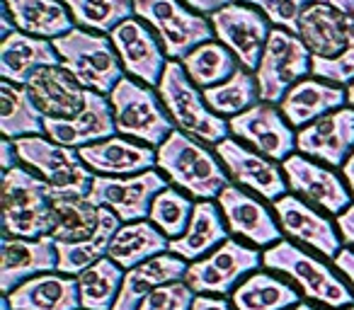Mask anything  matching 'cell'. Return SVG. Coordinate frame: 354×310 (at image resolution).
<instances>
[{
  "instance_id": "obj_23",
  "label": "cell",
  "mask_w": 354,
  "mask_h": 310,
  "mask_svg": "<svg viewBox=\"0 0 354 310\" xmlns=\"http://www.w3.org/2000/svg\"><path fill=\"white\" fill-rule=\"evenodd\" d=\"M44 133L54 143L75 148V151L117 136L109 97L88 90V102H85L83 112L73 119H44Z\"/></svg>"
},
{
  "instance_id": "obj_51",
  "label": "cell",
  "mask_w": 354,
  "mask_h": 310,
  "mask_svg": "<svg viewBox=\"0 0 354 310\" xmlns=\"http://www.w3.org/2000/svg\"><path fill=\"white\" fill-rule=\"evenodd\" d=\"M347 107H354V83L347 88Z\"/></svg>"
},
{
  "instance_id": "obj_30",
  "label": "cell",
  "mask_w": 354,
  "mask_h": 310,
  "mask_svg": "<svg viewBox=\"0 0 354 310\" xmlns=\"http://www.w3.org/2000/svg\"><path fill=\"white\" fill-rule=\"evenodd\" d=\"M61 59L49 39L12 32L0 41V78L25 85L27 78L41 66H59Z\"/></svg>"
},
{
  "instance_id": "obj_22",
  "label": "cell",
  "mask_w": 354,
  "mask_h": 310,
  "mask_svg": "<svg viewBox=\"0 0 354 310\" xmlns=\"http://www.w3.org/2000/svg\"><path fill=\"white\" fill-rule=\"evenodd\" d=\"M25 88L44 119H73L88 102V90L61 64L37 68L27 78Z\"/></svg>"
},
{
  "instance_id": "obj_7",
  "label": "cell",
  "mask_w": 354,
  "mask_h": 310,
  "mask_svg": "<svg viewBox=\"0 0 354 310\" xmlns=\"http://www.w3.org/2000/svg\"><path fill=\"white\" fill-rule=\"evenodd\" d=\"M133 15L156 32L167 61H183L216 37L209 17L194 12L183 0H133Z\"/></svg>"
},
{
  "instance_id": "obj_4",
  "label": "cell",
  "mask_w": 354,
  "mask_h": 310,
  "mask_svg": "<svg viewBox=\"0 0 354 310\" xmlns=\"http://www.w3.org/2000/svg\"><path fill=\"white\" fill-rule=\"evenodd\" d=\"M262 264L272 271H281L289 276L308 300L323 308L342 310L354 305V293L349 286L310 252L301 250L291 240H281L262 252Z\"/></svg>"
},
{
  "instance_id": "obj_45",
  "label": "cell",
  "mask_w": 354,
  "mask_h": 310,
  "mask_svg": "<svg viewBox=\"0 0 354 310\" xmlns=\"http://www.w3.org/2000/svg\"><path fill=\"white\" fill-rule=\"evenodd\" d=\"M17 165H20V158H17L15 141L3 138V141H0V168H3V173H8V170L17 168Z\"/></svg>"
},
{
  "instance_id": "obj_52",
  "label": "cell",
  "mask_w": 354,
  "mask_h": 310,
  "mask_svg": "<svg viewBox=\"0 0 354 310\" xmlns=\"http://www.w3.org/2000/svg\"><path fill=\"white\" fill-rule=\"evenodd\" d=\"M342 310H354V305H349V308H342Z\"/></svg>"
},
{
  "instance_id": "obj_44",
  "label": "cell",
  "mask_w": 354,
  "mask_h": 310,
  "mask_svg": "<svg viewBox=\"0 0 354 310\" xmlns=\"http://www.w3.org/2000/svg\"><path fill=\"white\" fill-rule=\"evenodd\" d=\"M183 3L187 8H192L194 12H199V15L209 17V15H214V12L221 10V8L231 6L233 0H183Z\"/></svg>"
},
{
  "instance_id": "obj_36",
  "label": "cell",
  "mask_w": 354,
  "mask_h": 310,
  "mask_svg": "<svg viewBox=\"0 0 354 310\" xmlns=\"http://www.w3.org/2000/svg\"><path fill=\"white\" fill-rule=\"evenodd\" d=\"M183 68L187 78L197 85L199 90H209L214 85H221L241 68L238 59L221 44V41H207L189 51L183 61Z\"/></svg>"
},
{
  "instance_id": "obj_37",
  "label": "cell",
  "mask_w": 354,
  "mask_h": 310,
  "mask_svg": "<svg viewBox=\"0 0 354 310\" xmlns=\"http://www.w3.org/2000/svg\"><path fill=\"white\" fill-rule=\"evenodd\" d=\"M124 274H127V271L119 264H114L109 257H102V260L95 262L93 267L80 271V274L75 276V279H78V291H80V308L112 310L119 298V291H122Z\"/></svg>"
},
{
  "instance_id": "obj_25",
  "label": "cell",
  "mask_w": 354,
  "mask_h": 310,
  "mask_svg": "<svg viewBox=\"0 0 354 310\" xmlns=\"http://www.w3.org/2000/svg\"><path fill=\"white\" fill-rule=\"evenodd\" d=\"M342 107H347V88L325 83L313 75L299 80L279 102V112L296 131Z\"/></svg>"
},
{
  "instance_id": "obj_17",
  "label": "cell",
  "mask_w": 354,
  "mask_h": 310,
  "mask_svg": "<svg viewBox=\"0 0 354 310\" xmlns=\"http://www.w3.org/2000/svg\"><path fill=\"white\" fill-rule=\"evenodd\" d=\"M296 37L315 61H337L354 51V17L339 12L328 0L310 3L301 12Z\"/></svg>"
},
{
  "instance_id": "obj_13",
  "label": "cell",
  "mask_w": 354,
  "mask_h": 310,
  "mask_svg": "<svg viewBox=\"0 0 354 310\" xmlns=\"http://www.w3.org/2000/svg\"><path fill=\"white\" fill-rule=\"evenodd\" d=\"M289 189L306 204L330 216H339L352 206V192L349 187L333 173L328 165L315 163L301 153H294L281 163Z\"/></svg>"
},
{
  "instance_id": "obj_33",
  "label": "cell",
  "mask_w": 354,
  "mask_h": 310,
  "mask_svg": "<svg viewBox=\"0 0 354 310\" xmlns=\"http://www.w3.org/2000/svg\"><path fill=\"white\" fill-rule=\"evenodd\" d=\"M0 133H3V138H10V141L46 136L44 117L35 107L25 85L0 80Z\"/></svg>"
},
{
  "instance_id": "obj_29",
  "label": "cell",
  "mask_w": 354,
  "mask_h": 310,
  "mask_svg": "<svg viewBox=\"0 0 354 310\" xmlns=\"http://www.w3.org/2000/svg\"><path fill=\"white\" fill-rule=\"evenodd\" d=\"M3 6L10 12L17 32L37 39L54 41L75 30L64 0H3Z\"/></svg>"
},
{
  "instance_id": "obj_46",
  "label": "cell",
  "mask_w": 354,
  "mask_h": 310,
  "mask_svg": "<svg viewBox=\"0 0 354 310\" xmlns=\"http://www.w3.org/2000/svg\"><path fill=\"white\" fill-rule=\"evenodd\" d=\"M192 310H236V308H233L231 300L221 298V296H197Z\"/></svg>"
},
{
  "instance_id": "obj_41",
  "label": "cell",
  "mask_w": 354,
  "mask_h": 310,
  "mask_svg": "<svg viewBox=\"0 0 354 310\" xmlns=\"http://www.w3.org/2000/svg\"><path fill=\"white\" fill-rule=\"evenodd\" d=\"M238 3H248V6L257 8L272 27H281L286 32L299 30V17L310 3H323V0H238Z\"/></svg>"
},
{
  "instance_id": "obj_8",
  "label": "cell",
  "mask_w": 354,
  "mask_h": 310,
  "mask_svg": "<svg viewBox=\"0 0 354 310\" xmlns=\"http://www.w3.org/2000/svg\"><path fill=\"white\" fill-rule=\"evenodd\" d=\"M20 165L39 175L54 194H78L88 197L95 173L83 163L75 148L54 143L49 136H30L15 141Z\"/></svg>"
},
{
  "instance_id": "obj_2",
  "label": "cell",
  "mask_w": 354,
  "mask_h": 310,
  "mask_svg": "<svg viewBox=\"0 0 354 310\" xmlns=\"http://www.w3.org/2000/svg\"><path fill=\"white\" fill-rule=\"evenodd\" d=\"M54 189L25 165L3 175V235L44 238L54 231Z\"/></svg>"
},
{
  "instance_id": "obj_1",
  "label": "cell",
  "mask_w": 354,
  "mask_h": 310,
  "mask_svg": "<svg viewBox=\"0 0 354 310\" xmlns=\"http://www.w3.org/2000/svg\"><path fill=\"white\" fill-rule=\"evenodd\" d=\"M156 153L158 173L165 175L175 189L199 202H214L233 182L216 153L183 131H172Z\"/></svg>"
},
{
  "instance_id": "obj_10",
  "label": "cell",
  "mask_w": 354,
  "mask_h": 310,
  "mask_svg": "<svg viewBox=\"0 0 354 310\" xmlns=\"http://www.w3.org/2000/svg\"><path fill=\"white\" fill-rule=\"evenodd\" d=\"M262 264V255L236 238H228L207 257L192 262L185 274V284L197 296H233V291Z\"/></svg>"
},
{
  "instance_id": "obj_18",
  "label": "cell",
  "mask_w": 354,
  "mask_h": 310,
  "mask_svg": "<svg viewBox=\"0 0 354 310\" xmlns=\"http://www.w3.org/2000/svg\"><path fill=\"white\" fill-rule=\"evenodd\" d=\"M117 56L122 61V68L129 78L141 80L148 88H158L162 73H165L167 56L158 41L156 32L138 17L122 22L109 35Z\"/></svg>"
},
{
  "instance_id": "obj_12",
  "label": "cell",
  "mask_w": 354,
  "mask_h": 310,
  "mask_svg": "<svg viewBox=\"0 0 354 310\" xmlns=\"http://www.w3.org/2000/svg\"><path fill=\"white\" fill-rule=\"evenodd\" d=\"M167 187V180L162 173L148 170L131 177H104L95 175L93 187H90L88 199L100 209H109L117 213L122 223L148 221L151 204L162 189Z\"/></svg>"
},
{
  "instance_id": "obj_14",
  "label": "cell",
  "mask_w": 354,
  "mask_h": 310,
  "mask_svg": "<svg viewBox=\"0 0 354 310\" xmlns=\"http://www.w3.org/2000/svg\"><path fill=\"white\" fill-rule=\"evenodd\" d=\"M233 138L274 163H284L296 151V131L289 126L277 104L257 102L248 112L228 119Z\"/></svg>"
},
{
  "instance_id": "obj_11",
  "label": "cell",
  "mask_w": 354,
  "mask_h": 310,
  "mask_svg": "<svg viewBox=\"0 0 354 310\" xmlns=\"http://www.w3.org/2000/svg\"><path fill=\"white\" fill-rule=\"evenodd\" d=\"M209 22L214 27L216 41H221L236 56L243 68L255 73L265 44L270 39L272 22L257 8L248 6V3H238V0L209 15Z\"/></svg>"
},
{
  "instance_id": "obj_24",
  "label": "cell",
  "mask_w": 354,
  "mask_h": 310,
  "mask_svg": "<svg viewBox=\"0 0 354 310\" xmlns=\"http://www.w3.org/2000/svg\"><path fill=\"white\" fill-rule=\"evenodd\" d=\"M78 155L95 175H104V177H131V175L158 168L156 148L124 138L119 133L107 141L80 148Z\"/></svg>"
},
{
  "instance_id": "obj_28",
  "label": "cell",
  "mask_w": 354,
  "mask_h": 310,
  "mask_svg": "<svg viewBox=\"0 0 354 310\" xmlns=\"http://www.w3.org/2000/svg\"><path fill=\"white\" fill-rule=\"evenodd\" d=\"M228 238H231V233H228L218 204L197 202L187 231L175 240H170V252L192 264V262L207 257L209 252H214L218 245H223Z\"/></svg>"
},
{
  "instance_id": "obj_35",
  "label": "cell",
  "mask_w": 354,
  "mask_h": 310,
  "mask_svg": "<svg viewBox=\"0 0 354 310\" xmlns=\"http://www.w3.org/2000/svg\"><path fill=\"white\" fill-rule=\"evenodd\" d=\"M122 228V221L117 213L109 209H102V223H100L97 233L90 240L83 242H56V252H59V271L68 276H78L95 262L107 257L109 242H112L114 233Z\"/></svg>"
},
{
  "instance_id": "obj_21",
  "label": "cell",
  "mask_w": 354,
  "mask_h": 310,
  "mask_svg": "<svg viewBox=\"0 0 354 310\" xmlns=\"http://www.w3.org/2000/svg\"><path fill=\"white\" fill-rule=\"evenodd\" d=\"M59 271V252L51 235L44 238H6L0 252V291L8 296L20 284L39 274Z\"/></svg>"
},
{
  "instance_id": "obj_40",
  "label": "cell",
  "mask_w": 354,
  "mask_h": 310,
  "mask_svg": "<svg viewBox=\"0 0 354 310\" xmlns=\"http://www.w3.org/2000/svg\"><path fill=\"white\" fill-rule=\"evenodd\" d=\"M194 199L187 197L185 192L175 187H165L151 204V213H148V221L167 238V240H175L180 238L189 226V218L194 213Z\"/></svg>"
},
{
  "instance_id": "obj_6",
  "label": "cell",
  "mask_w": 354,
  "mask_h": 310,
  "mask_svg": "<svg viewBox=\"0 0 354 310\" xmlns=\"http://www.w3.org/2000/svg\"><path fill=\"white\" fill-rule=\"evenodd\" d=\"M109 104L114 112L117 133L124 138L146 143L158 151L167 141V136L177 131L156 88H148L136 78L124 75L109 95Z\"/></svg>"
},
{
  "instance_id": "obj_47",
  "label": "cell",
  "mask_w": 354,
  "mask_h": 310,
  "mask_svg": "<svg viewBox=\"0 0 354 310\" xmlns=\"http://www.w3.org/2000/svg\"><path fill=\"white\" fill-rule=\"evenodd\" d=\"M335 267H337V271H342L344 276L349 279V286L354 289V250L352 247H342L339 250V255L335 257Z\"/></svg>"
},
{
  "instance_id": "obj_3",
  "label": "cell",
  "mask_w": 354,
  "mask_h": 310,
  "mask_svg": "<svg viewBox=\"0 0 354 310\" xmlns=\"http://www.w3.org/2000/svg\"><path fill=\"white\" fill-rule=\"evenodd\" d=\"M156 93L170 114L175 128L185 136H192L209 146H218L228 138L231 133L228 122L209 109L202 90L187 78L180 61H167Z\"/></svg>"
},
{
  "instance_id": "obj_43",
  "label": "cell",
  "mask_w": 354,
  "mask_h": 310,
  "mask_svg": "<svg viewBox=\"0 0 354 310\" xmlns=\"http://www.w3.org/2000/svg\"><path fill=\"white\" fill-rule=\"evenodd\" d=\"M335 223H337V231H339L342 242L354 250V204L347 209V211L339 213V216L335 218Z\"/></svg>"
},
{
  "instance_id": "obj_26",
  "label": "cell",
  "mask_w": 354,
  "mask_h": 310,
  "mask_svg": "<svg viewBox=\"0 0 354 310\" xmlns=\"http://www.w3.org/2000/svg\"><path fill=\"white\" fill-rule=\"evenodd\" d=\"M10 310H83L78 279L61 271L39 274L6 296Z\"/></svg>"
},
{
  "instance_id": "obj_27",
  "label": "cell",
  "mask_w": 354,
  "mask_h": 310,
  "mask_svg": "<svg viewBox=\"0 0 354 310\" xmlns=\"http://www.w3.org/2000/svg\"><path fill=\"white\" fill-rule=\"evenodd\" d=\"M189 269V262L183 257L162 252L143 264L133 267L124 274V284L119 291V298L112 310H138L146 296L156 291L158 286L172 284V281H185V274Z\"/></svg>"
},
{
  "instance_id": "obj_19",
  "label": "cell",
  "mask_w": 354,
  "mask_h": 310,
  "mask_svg": "<svg viewBox=\"0 0 354 310\" xmlns=\"http://www.w3.org/2000/svg\"><path fill=\"white\" fill-rule=\"evenodd\" d=\"M216 204L223 213L228 233L248 240L252 247H265L267 250V247L284 240V233H281L274 213L260 199L243 192L233 182L218 194Z\"/></svg>"
},
{
  "instance_id": "obj_42",
  "label": "cell",
  "mask_w": 354,
  "mask_h": 310,
  "mask_svg": "<svg viewBox=\"0 0 354 310\" xmlns=\"http://www.w3.org/2000/svg\"><path fill=\"white\" fill-rule=\"evenodd\" d=\"M194 298L197 293L185 281H172L151 291L138 310H192Z\"/></svg>"
},
{
  "instance_id": "obj_39",
  "label": "cell",
  "mask_w": 354,
  "mask_h": 310,
  "mask_svg": "<svg viewBox=\"0 0 354 310\" xmlns=\"http://www.w3.org/2000/svg\"><path fill=\"white\" fill-rule=\"evenodd\" d=\"M75 27L95 35H112L122 22L131 20L133 0H64Z\"/></svg>"
},
{
  "instance_id": "obj_50",
  "label": "cell",
  "mask_w": 354,
  "mask_h": 310,
  "mask_svg": "<svg viewBox=\"0 0 354 310\" xmlns=\"http://www.w3.org/2000/svg\"><path fill=\"white\" fill-rule=\"evenodd\" d=\"M289 310H328V308H318V305H310V303H299V305H294V308H289Z\"/></svg>"
},
{
  "instance_id": "obj_38",
  "label": "cell",
  "mask_w": 354,
  "mask_h": 310,
  "mask_svg": "<svg viewBox=\"0 0 354 310\" xmlns=\"http://www.w3.org/2000/svg\"><path fill=\"white\" fill-rule=\"evenodd\" d=\"M204 99H207L209 109L218 117H238V114L248 112L250 107H255L260 102V90H257L255 73H250L248 68H238L226 83L214 85L209 90H202Z\"/></svg>"
},
{
  "instance_id": "obj_16",
  "label": "cell",
  "mask_w": 354,
  "mask_h": 310,
  "mask_svg": "<svg viewBox=\"0 0 354 310\" xmlns=\"http://www.w3.org/2000/svg\"><path fill=\"white\" fill-rule=\"evenodd\" d=\"M279 228L284 235H289L291 240L301 242V245L310 247L323 257H335L342 250V238H339L337 223L330 216H325L323 211L313 209L310 204H306L304 199H299L296 194H286V197L277 199L272 204Z\"/></svg>"
},
{
  "instance_id": "obj_48",
  "label": "cell",
  "mask_w": 354,
  "mask_h": 310,
  "mask_svg": "<svg viewBox=\"0 0 354 310\" xmlns=\"http://www.w3.org/2000/svg\"><path fill=\"white\" fill-rule=\"evenodd\" d=\"M339 170H342V177H344V182H347L349 192H352V199H354V151H352V155L344 160V165Z\"/></svg>"
},
{
  "instance_id": "obj_9",
  "label": "cell",
  "mask_w": 354,
  "mask_h": 310,
  "mask_svg": "<svg viewBox=\"0 0 354 310\" xmlns=\"http://www.w3.org/2000/svg\"><path fill=\"white\" fill-rule=\"evenodd\" d=\"M310 51L306 44L281 27H272L270 39L262 51L260 66L255 70L257 90H260V102L277 104L284 99V95L294 88L299 80L310 75Z\"/></svg>"
},
{
  "instance_id": "obj_15",
  "label": "cell",
  "mask_w": 354,
  "mask_h": 310,
  "mask_svg": "<svg viewBox=\"0 0 354 310\" xmlns=\"http://www.w3.org/2000/svg\"><path fill=\"white\" fill-rule=\"evenodd\" d=\"M214 153L218 155V160L223 163V168L231 175L233 182L250 189V192H255L257 197L274 204L277 199L289 194L284 170H281L274 160L255 153L252 148H248L245 143L238 141V138L228 136L226 141L214 146Z\"/></svg>"
},
{
  "instance_id": "obj_49",
  "label": "cell",
  "mask_w": 354,
  "mask_h": 310,
  "mask_svg": "<svg viewBox=\"0 0 354 310\" xmlns=\"http://www.w3.org/2000/svg\"><path fill=\"white\" fill-rule=\"evenodd\" d=\"M330 6L337 8L339 12H344V15L354 17V0H328Z\"/></svg>"
},
{
  "instance_id": "obj_32",
  "label": "cell",
  "mask_w": 354,
  "mask_h": 310,
  "mask_svg": "<svg viewBox=\"0 0 354 310\" xmlns=\"http://www.w3.org/2000/svg\"><path fill=\"white\" fill-rule=\"evenodd\" d=\"M51 209H54L51 238L56 242L90 240L102 223V209L95 206L88 197H78V194H54Z\"/></svg>"
},
{
  "instance_id": "obj_31",
  "label": "cell",
  "mask_w": 354,
  "mask_h": 310,
  "mask_svg": "<svg viewBox=\"0 0 354 310\" xmlns=\"http://www.w3.org/2000/svg\"><path fill=\"white\" fill-rule=\"evenodd\" d=\"M162 252H170V240L151 221H136L122 223V228L114 233L109 242L107 257L124 271H129Z\"/></svg>"
},
{
  "instance_id": "obj_5",
  "label": "cell",
  "mask_w": 354,
  "mask_h": 310,
  "mask_svg": "<svg viewBox=\"0 0 354 310\" xmlns=\"http://www.w3.org/2000/svg\"><path fill=\"white\" fill-rule=\"evenodd\" d=\"M51 44L59 54L61 66L85 90L109 97L112 90L119 85V80L127 75L117 56V49L107 35H95L83 27H75Z\"/></svg>"
},
{
  "instance_id": "obj_34",
  "label": "cell",
  "mask_w": 354,
  "mask_h": 310,
  "mask_svg": "<svg viewBox=\"0 0 354 310\" xmlns=\"http://www.w3.org/2000/svg\"><path fill=\"white\" fill-rule=\"evenodd\" d=\"M236 310H289L301 303L299 291L270 271H252L231 296Z\"/></svg>"
},
{
  "instance_id": "obj_20",
  "label": "cell",
  "mask_w": 354,
  "mask_h": 310,
  "mask_svg": "<svg viewBox=\"0 0 354 310\" xmlns=\"http://www.w3.org/2000/svg\"><path fill=\"white\" fill-rule=\"evenodd\" d=\"M296 151L328 168H342L354 151V107H342L299 128Z\"/></svg>"
}]
</instances>
